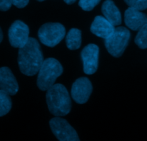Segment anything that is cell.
I'll list each match as a JSON object with an SVG mask.
<instances>
[{
    "label": "cell",
    "mask_w": 147,
    "mask_h": 141,
    "mask_svg": "<svg viewBox=\"0 0 147 141\" xmlns=\"http://www.w3.org/2000/svg\"><path fill=\"white\" fill-rule=\"evenodd\" d=\"M18 65L21 72L32 76L38 72L43 61V55L38 41L30 38L28 43L18 52Z\"/></svg>",
    "instance_id": "1"
},
{
    "label": "cell",
    "mask_w": 147,
    "mask_h": 141,
    "mask_svg": "<svg viewBox=\"0 0 147 141\" xmlns=\"http://www.w3.org/2000/svg\"><path fill=\"white\" fill-rule=\"evenodd\" d=\"M46 102L49 112L56 116H65L71 109L69 92L62 84H54L47 90Z\"/></svg>",
    "instance_id": "2"
},
{
    "label": "cell",
    "mask_w": 147,
    "mask_h": 141,
    "mask_svg": "<svg viewBox=\"0 0 147 141\" xmlns=\"http://www.w3.org/2000/svg\"><path fill=\"white\" fill-rule=\"evenodd\" d=\"M63 67L54 58H48L43 61L38 71L37 85L45 91L53 86L56 79L63 73Z\"/></svg>",
    "instance_id": "3"
},
{
    "label": "cell",
    "mask_w": 147,
    "mask_h": 141,
    "mask_svg": "<svg viewBox=\"0 0 147 141\" xmlns=\"http://www.w3.org/2000/svg\"><path fill=\"white\" fill-rule=\"evenodd\" d=\"M131 33L127 28L118 27L113 33L105 39V46L107 52L115 57H120L123 54L129 43Z\"/></svg>",
    "instance_id": "4"
},
{
    "label": "cell",
    "mask_w": 147,
    "mask_h": 141,
    "mask_svg": "<svg viewBox=\"0 0 147 141\" xmlns=\"http://www.w3.org/2000/svg\"><path fill=\"white\" fill-rule=\"evenodd\" d=\"M66 29L59 22H49L42 25L38 31L40 42L49 47H54L64 38Z\"/></svg>",
    "instance_id": "5"
},
{
    "label": "cell",
    "mask_w": 147,
    "mask_h": 141,
    "mask_svg": "<svg viewBox=\"0 0 147 141\" xmlns=\"http://www.w3.org/2000/svg\"><path fill=\"white\" fill-rule=\"evenodd\" d=\"M50 127L52 132L60 141H79L77 132L64 119L56 116L51 119Z\"/></svg>",
    "instance_id": "6"
},
{
    "label": "cell",
    "mask_w": 147,
    "mask_h": 141,
    "mask_svg": "<svg viewBox=\"0 0 147 141\" xmlns=\"http://www.w3.org/2000/svg\"><path fill=\"white\" fill-rule=\"evenodd\" d=\"M29 28L21 20H16L9 30V40L11 46L15 48H22L29 40Z\"/></svg>",
    "instance_id": "7"
},
{
    "label": "cell",
    "mask_w": 147,
    "mask_h": 141,
    "mask_svg": "<svg viewBox=\"0 0 147 141\" xmlns=\"http://www.w3.org/2000/svg\"><path fill=\"white\" fill-rule=\"evenodd\" d=\"M99 47L94 44H88L81 52L83 69L87 75H92L98 68Z\"/></svg>",
    "instance_id": "8"
},
{
    "label": "cell",
    "mask_w": 147,
    "mask_h": 141,
    "mask_svg": "<svg viewBox=\"0 0 147 141\" xmlns=\"http://www.w3.org/2000/svg\"><path fill=\"white\" fill-rule=\"evenodd\" d=\"M92 92V85L87 78H80L71 87V97L77 104H83L87 102Z\"/></svg>",
    "instance_id": "9"
},
{
    "label": "cell",
    "mask_w": 147,
    "mask_h": 141,
    "mask_svg": "<svg viewBox=\"0 0 147 141\" xmlns=\"http://www.w3.org/2000/svg\"><path fill=\"white\" fill-rule=\"evenodd\" d=\"M0 89L9 96L15 95L19 90V85L15 75L7 67L0 68Z\"/></svg>",
    "instance_id": "10"
},
{
    "label": "cell",
    "mask_w": 147,
    "mask_h": 141,
    "mask_svg": "<svg viewBox=\"0 0 147 141\" xmlns=\"http://www.w3.org/2000/svg\"><path fill=\"white\" fill-rule=\"evenodd\" d=\"M125 23L133 31H138L147 24V16L141 10L129 7L125 12Z\"/></svg>",
    "instance_id": "11"
},
{
    "label": "cell",
    "mask_w": 147,
    "mask_h": 141,
    "mask_svg": "<svg viewBox=\"0 0 147 141\" xmlns=\"http://www.w3.org/2000/svg\"><path fill=\"white\" fill-rule=\"evenodd\" d=\"M90 30L97 36L107 39L113 33L115 28L105 17L97 16L92 23Z\"/></svg>",
    "instance_id": "12"
},
{
    "label": "cell",
    "mask_w": 147,
    "mask_h": 141,
    "mask_svg": "<svg viewBox=\"0 0 147 141\" xmlns=\"http://www.w3.org/2000/svg\"><path fill=\"white\" fill-rule=\"evenodd\" d=\"M102 12L105 18L114 26H118L122 22L121 12L111 0H106L102 4Z\"/></svg>",
    "instance_id": "13"
},
{
    "label": "cell",
    "mask_w": 147,
    "mask_h": 141,
    "mask_svg": "<svg viewBox=\"0 0 147 141\" xmlns=\"http://www.w3.org/2000/svg\"><path fill=\"white\" fill-rule=\"evenodd\" d=\"M66 46L70 50H77L81 46L82 31L77 28H72L68 33L66 38Z\"/></svg>",
    "instance_id": "14"
},
{
    "label": "cell",
    "mask_w": 147,
    "mask_h": 141,
    "mask_svg": "<svg viewBox=\"0 0 147 141\" xmlns=\"http://www.w3.org/2000/svg\"><path fill=\"white\" fill-rule=\"evenodd\" d=\"M12 108V100L8 93L0 89V116H5Z\"/></svg>",
    "instance_id": "15"
},
{
    "label": "cell",
    "mask_w": 147,
    "mask_h": 141,
    "mask_svg": "<svg viewBox=\"0 0 147 141\" xmlns=\"http://www.w3.org/2000/svg\"><path fill=\"white\" fill-rule=\"evenodd\" d=\"M135 43L141 49H147V24L138 30L135 38Z\"/></svg>",
    "instance_id": "16"
},
{
    "label": "cell",
    "mask_w": 147,
    "mask_h": 141,
    "mask_svg": "<svg viewBox=\"0 0 147 141\" xmlns=\"http://www.w3.org/2000/svg\"><path fill=\"white\" fill-rule=\"evenodd\" d=\"M130 7L135 8L138 10L147 9V0H124Z\"/></svg>",
    "instance_id": "17"
},
{
    "label": "cell",
    "mask_w": 147,
    "mask_h": 141,
    "mask_svg": "<svg viewBox=\"0 0 147 141\" xmlns=\"http://www.w3.org/2000/svg\"><path fill=\"white\" fill-rule=\"evenodd\" d=\"M101 0H80L79 5L84 11H91Z\"/></svg>",
    "instance_id": "18"
},
{
    "label": "cell",
    "mask_w": 147,
    "mask_h": 141,
    "mask_svg": "<svg viewBox=\"0 0 147 141\" xmlns=\"http://www.w3.org/2000/svg\"><path fill=\"white\" fill-rule=\"evenodd\" d=\"M12 5V0H0V10L7 11Z\"/></svg>",
    "instance_id": "19"
},
{
    "label": "cell",
    "mask_w": 147,
    "mask_h": 141,
    "mask_svg": "<svg viewBox=\"0 0 147 141\" xmlns=\"http://www.w3.org/2000/svg\"><path fill=\"white\" fill-rule=\"evenodd\" d=\"M12 5L18 8H23L28 5L29 0H12Z\"/></svg>",
    "instance_id": "20"
},
{
    "label": "cell",
    "mask_w": 147,
    "mask_h": 141,
    "mask_svg": "<svg viewBox=\"0 0 147 141\" xmlns=\"http://www.w3.org/2000/svg\"><path fill=\"white\" fill-rule=\"evenodd\" d=\"M63 1H64L66 4H68V5H71V4L74 3L77 0H63Z\"/></svg>",
    "instance_id": "21"
},
{
    "label": "cell",
    "mask_w": 147,
    "mask_h": 141,
    "mask_svg": "<svg viewBox=\"0 0 147 141\" xmlns=\"http://www.w3.org/2000/svg\"><path fill=\"white\" fill-rule=\"evenodd\" d=\"M2 39H3V33H2V31L0 28V43L2 42Z\"/></svg>",
    "instance_id": "22"
},
{
    "label": "cell",
    "mask_w": 147,
    "mask_h": 141,
    "mask_svg": "<svg viewBox=\"0 0 147 141\" xmlns=\"http://www.w3.org/2000/svg\"><path fill=\"white\" fill-rule=\"evenodd\" d=\"M38 1H39V2H43V1H44V0H38Z\"/></svg>",
    "instance_id": "23"
}]
</instances>
